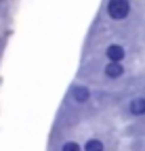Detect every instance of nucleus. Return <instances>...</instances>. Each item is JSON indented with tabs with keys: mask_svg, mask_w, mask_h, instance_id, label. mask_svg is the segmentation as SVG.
I'll return each mask as SVG.
<instances>
[{
	"mask_svg": "<svg viewBox=\"0 0 145 151\" xmlns=\"http://www.w3.org/2000/svg\"><path fill=\"white\" fill-rule=\"evenodd\" d=\"M105 76H107V78H112V80L122 78V76H124V65H122V63H114V61H110V63L105 65Z\"/></svg>",
	"mask_w": 145,
	"mask_h": 151,
	"instance_id": "nucleus-4",
	"label": "nucleus"
},
{
	"mask_svg": "<svg viewBox=\"0 0 145 151\" xmlns=\"http://www.w3.org/2000/svg\"><path fill=\"white\" fill-rule=\"evenodd\" d=\"M105 55H107V59L114 61V63H122L124 61V57H126V50L122 44H110L105 48Z\"/></svg>",
	"mask_w": 145,
	"mask_h": 151,
	"instance_id": "nucleus-2",
	"label": "nucleus"
},
{
	"mask_svg": "<svg viewBox=\"0 0 145 151\" xmlns=\"http://www.w3.org/2000/svg\"><path fill=\"white\" fill-rule=\"evenodd\" d=\"M128 113L131 116H143L145 113V97H137L128 103Z\"/></svg>",
	"mask_w": 145,
	"mask_h": 151,
	"instance_id": "nucleus-5",
	"label": "nucleus"
},
{
	"mask_svg": "<svg viewBox=\"0 0 145 151\" xmlns=\"http://www.w3.org/2000/svg\"><path fill=\"white\" fill-rule=\"evenodd\" d=\"M105 13L112 21H124L131 15V0H107Z\"/></svg>",
	"mask_w": 145,
	"mask_h": 151,
	"instance_id": "nucleus-1",
	"label": "nucleus"
},
{
	"mask_svg": "<svg viewBox=\"0 0 145 151\" xmlns=\"http://www.w3.org/2000/svg\"><path fill=\"white\" fill-rule=\"evenodd\" d=\"M61 151H84L76 141H67V143H63L61 145Z\"/></svg>",
	"mask_w": 145,
	"mask_h": 151,
	"instance_id": "nucleus-7",
	"label": "nucleus"
},
{
	"mask_svg": "<svg viewBox=\"0 0 145 151\" xmlns=\"http://www.w3.org/2000/svg\"><path fill=\"white\" fill-rule=\"evenodd\" d=\"M71 99H74L76 103H86L88 99H90V90L86 88V86H82V84H76L74 88H71Z\"/></svg>",
	"mask_w": 145,
	"mask_h": 151,
	"instance_id": "nucleus-3",
	"label": "nucleus"
},
{
	"mask_svg": "<svg viewBox=\"0 0 145 151\" xmlns=\"http://www.w3.org/2000/svg\"><path fill=\"white\" fill-rule=\"evenodd\" d=\"M84 151H105V145L99 139H88L84 143Z\"/></svg>",
	"mask_w": 145,
	"mask_h": 151,
	"instance_id": "nucleus-6",
	"label": "nucleus"
}]
</instances>
